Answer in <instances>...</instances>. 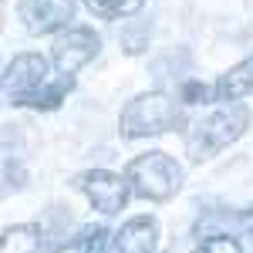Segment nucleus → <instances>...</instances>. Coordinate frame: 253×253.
Wrapping results in <instances>:
<instances>
[{
    "label": "nucleus",
    "mask_w": 253,
    "mask_h": 253,
    "mask_svg": "<svg viewBox=\"0 0 253 253\" xmlns=\"http://www.w3.org/2000/svg\"><path fill=\"white\" fill-rule=\"evenodd\" d=\"M247 125H250V112L240 101L236 105H223V108H216L210 115L196 118L189 125V132H186V156H189V162H206V159L219 156L226 145L243 138Z\"/></svg>",
    "instance_id": "1"
},
{
    "label": "nucleus",
    "mask_w": 253,
    "mask_h": 253,
    "mask_svg": "<svg viewBox=\"0 0 253 253\" xmlns=\"http://www.w3.org/2000/svg\"><path fill=\"white\" fill-rule=\"evenodd\" d=\"M75 189L88 196V203L95 206L101 216H115L125 210L128 196L132 193V182L125 179V172H112V169H91V172H81L75 179Z\"/></svg>",
    "instance_id": "6"
},
{
    "label": "nucleus",
    "mask_w": 253,
    "mask_h": 253,
    "mask_svg": "<svg viewBox=\"0 0 253 253\" xmlns=\"http://www.w3.org/2000/svg\"><path fill=\"white\" fill-rule=\"evenodd\" d=\"M95 17L101 20H128V17H138L145 0H81Z\"/></svg>",
    "instance_id": "11"
},
{
    "label": "nucleus",
    "mask_w": 253,
    "mask_h": 253,
    "mask_svg": "<svg viewBox=\"0 0 253 253\" xmlns=\"http://www.w3.org/2000/svg\"><path fill=\"white\" fill-rule=\"evenodd\" d=\"M182 125V108L175 105L172 95L166 91H145L135 95L118 115V135L122 138H152L166 135Z\"/></svg>",
    "instance_id": "2"
},
{
    "label": "nucleus",
    "mask_w": 253,
    "mask_h": 253,
    "mask_svg": "<svg viewBox=\"0 0 253 253\" xmlns=\"http://www.w3.org/2000/svg\"><path fill=\"white\" fill-rule=\"evenodd\" d=\"M149 41H152V24H145V20H128L125 27H122V34H118V44H122V51L125 54H142V51H149Z\"/></svg>",
    "instance_id": "14"
},
{
    "label": "nucleus",
    "mask_w": 253,
    "mask_h": 253,
    "mask_svg": "<svg viewBox=\"0 0 253 253\" xmlns=\"http://www.w3.org/2000/svg\"><path fill=\"white\" fill-rule=\"evenodd\" d=\"M193 253H247V250H243V240H240V236L223 233V236H210V240L199 243Z\"/></svg>",
    "instance_id": "15"
},
{
    "label": "nucleus",
    "mask_w": 253,
    "mask_h": 253,
    "mask_svg": "<svg viewBox=\"0 0 253 253\" xmlns=\"http://www.w3.org/2000/svg\"><path fill=\"white\" fill-rule=\"evenodd\" d=\"M71 88H75V75H58V78H51L38 95H34L31 108H38V112H54V108H61V101L71 95Z\"/></svg>",
    "instance_id": "12"
},
{
    "label": "nucleus",
    "mask_w": 253,
    "mask_h": 253,
    "mask_svg": "<svg viewBox=\"0 0 253 253\" xmlns=\"http://www.w3.org/2000/svg\"><path fill=\"white\" fill-rule=\"evenodd\" d=\"M101 51V34L95 27L75 24L68 31H61L54 44H51V64L58 68L61 75H78L84 64H91Z\"/></svg>",
    "instance_id": "5"
},
{
    "label": "nucleus",
    "mask_w": 253,
    "mask_h": 253,
    "mask_svg": "<svg viewBox=\"0 0 253 253\" xmlns=\"http://www.w3.org/2000/svg\"><path fill=\"white\" fill-rule=\"evenodd\" d=\"M125 179L132 182V193L138 199H149V203H169L179 189H182V182H186V172H182V166L175 162L169 152H142L135 156L128 166H125Z\"/></svg>",
    "instance_id": "3"
},
{
    "label": "nucleus",
    "mask_w": 253,
    "mask_h": 253,
    "mask_svg": "<svg viewBox=\"0 0 253 253\" xmlns=\"http://www.w3.org/2000/svg\"><path fill=\"white\" fill-rule=\"evenodd\" d=\"M0 253H44V230L34 223L7 226L0 236Z\"/></svg>",
    "instance_id": "10"
},
{
    "label": "nucleus",
    "mask_w": 253,
    "mask_h": 253,
    "mask_svg": "<svg viewBox=\"0 0 253 253\" xmlns=\"http://www.w3.org/2000/svg\"><path fill=\"white\" fill-rule=\"evenodd\" d=\"M47 81H51V61L44 54H34V51L14 54V61H7L3 68V101L14 108L31 105Z\"/></svg>",
    "instance_id": "4"
},
{
    "label": "nucleus",
    "mask_w": 253,
    "mask_h": 253,
    "mask_svg": "<svg viewBox=\"0 0 253 253\" xmlns=\"http://www.w3.org/2000/svg\"><path fill=\"white\" fill-rule=\"evenodd\" d=\"M179 101L182 105H206V101H216V91L203 81H186L179 88Z\"/></svg>",
    "instance_id": "16"
},
{
    "label": "nucleus",
    "mask_w": 253,
    "mask_h": 253,
    "mask_svg": "<svg viewBox=\"0 0 253 253\" xmlns=\"http://www.w3.org/2000/svg\"><path fill=\"white\" fill-rule=\"evenodd\" d=\"M236 223H240V226H243V230L253 236V206H250V210H243V213L236 216Z\"/></svg>",
    "instance_id": "17"
},
{
    "label": "nucleus",
    "mask_w": 253,
    "mask_h": 253,
    "mask_svg": "<svg viewBox=\"0 0 253 253\" xmlns=\"http://www.w3.org/2000/svg\"><path fill=\"white\" fill-rule=\"evenodd\" d=\"M216 101L219 105H236L240 98H247L253 91V54H247L243 61H236L230 71H223L213 84Z\"/></svg>",
    "instance_id": "9"
},
{
    "label": "nucleus",
    "mask_w": 253,
    "mask_h": 253,
    "mask_svg": "<svg viewBox=\"0 0 253 253\" xmlns=\"http://www.w3.org/2000/svg\"><path fill=\"white\" fill-rule=\"evenodd\" d=\"M108 240H112V233L105 226H84L78 236H71L54 253H105L108 250Z\"/></svg>",
    "instance_id": "13"
},
{
    "label": "nucleus",
    "mask_w": 253,
    "mask_h": 253,
    "mask_svg": "<svg viewBox=\"0 0 253 253\" xmlns=\"http://www.w3.org/2000/svg\"><path fill=\"white\" fill-rule=\"evenodd\" d=\"M159 247V223L152 216H132L128 223H122L105 253H156Z\"/></svg>",
    "instance_id": "8"
},
{
    "label": "nucleus",
    "mask_w": 253,
    "mask_h": 253,
    "mask_svg": "<svg viewBox=\"0 0 253 253\" xmlns=\"http://www.w3.org/2000/svg\"><path fill=\"white\" fill-rule=\"evenodd\" d=\"M75 10H78V0H20L17 14L27 27V34H54L75 27Z\"/></svg>",
    "instance_id": "7"
}]
</instances>
